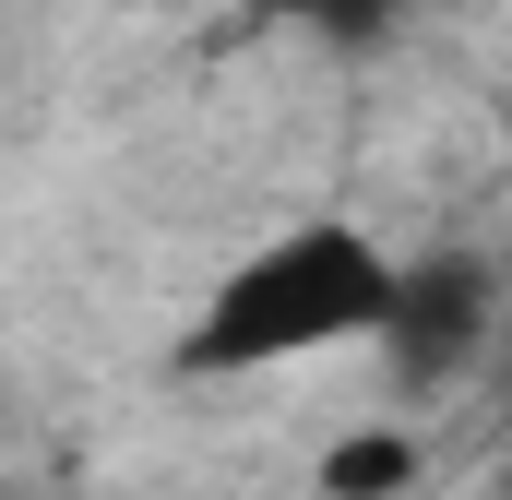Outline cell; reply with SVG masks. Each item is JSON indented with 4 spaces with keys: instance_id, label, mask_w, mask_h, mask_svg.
Listing matches in <instances>:
<instances>
[{
    "instance_id": "1",
    "label": "cell",
    "mask_w": 512,
    "mask_h": 500,
    "mask_svg": "<svg viewBox=\"0 0 512 500\" xmlns=\"http://www.w3.org/2000/svg\"><path fill=\"white\" fill-rule=\"evenodd\" d=\"M405 274H417V250H393L358 215H286L203 274V298L179 310V370L274 381V370H322V358H393Z\"/></svg>"
},
{
    "instance_id": "2",
    "label": "cell",
    "mask_w": 512,
    "mask_h": 500,
    "mask_svg": "<svg viewBox=\"0 0 512 500\" xmlns=\"http://www.w3.org/2000/svg\"><path fill=\"white\" fill-rule=\"evenodd\" d=\"M429 477V441L405 429V417H382V429H346L334 453H322V500H405Z\"/></svg>"
},
{
    "instance_id": "3",
    "label": "cell",
    "mask_w": 512,
    "mask_h": 500,
    "mask_svg": "<svg viewBox=\"0 0 512 500\" xmlns=\"http://www.w3.org/2000/svg\"><path fill=\"white\" fill-rule=\"evenodd\" d=\"M501 191H512V108H501Z\"/></svg>"
},
{
    "instance_id": "4",
    "label": "cell",
    "mask_w": 512,
    "mask_h": 500,
    "mask_svg": "<svg viewBox=\"0 0 512 500\" xmlns=\"http://www.w3.org/2000/svg\"><path fill=\"white\" fill-rule=\"evenodd\" d=\"M489 500H512V477H501V489H489Z\"/></svg>"
}]
</instances>
